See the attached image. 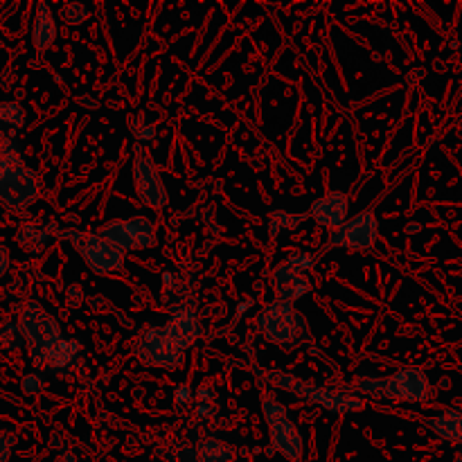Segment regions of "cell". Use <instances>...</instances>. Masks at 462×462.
Masks as SVG:
<instances>
[{
	"label": "cell",
	"instance_id": "obj_1",
	"mask_svg": "<svg viewBox=\"0 0 462 462\" xmlns=\"http://www.w3.org/2000/svg\"><path fill=\"white\" fill-rule=\"evenodd\" d=\"M257 325L262 336L280 348L309 345L313 340L307 318L294 305H289V302L275 300L273 305L264 307L262 313L257 316Z\"/></svg>",
	"mask_w": 462,
	"mask_h": 462
},
{
	"label": "cell",
	"instance_id": "obj_23",
	"mask_svg": "<svg viewBox=\"0 0 462 462\" xmlns=\"http://www.w3.org/2000/svg\"><path fill=\"white\" fill-rule=\"evenodd\" d=\"M25 343L23 332L16 323H5L0 327V348L3 350H18Z\"/></svg>",
	"mask_w": 462,
	"mask_h": 462
},
{
	"label": "cell",
	"instance_id": "obj_37",
	"mask_svg": "<svg viewBox=\"0 0 462 462\" xmlns=\"http://www.w3.org/2000/svg\"><path fill=\"white\" fill-rule=\"evenodd\" d=\"M55 462H77V456L72 451H61Z\"/></svg>",
	"mask_w": 462,
	"mask_h": 462
},
{
	"label": "cell",
	"instance_id": "obj_11",
	"mask_svg": "<svg viewBox=\"0 0 462 462\" xmlns=\"http://www.w3.org/2000/svg\"><path fill=\"white\" fill-rule=\"evenodd\" d=\"M163 332L176 348L188 352V348H192L194 343L199 340L201 325H199V318H196V313L192 309L181 307L169 316V321L163 325Z\"/></svg>",
	"mask_w": 462,
	"mask_h": 462
},
{
	"label": "cell",
	"instance_id": "obj_28",
	"mask_svg": "<svg viewBox=\"0 0 462 462\" xmlns=\"http://www.w3.org/2000/svg\"><path fill=\"white\" fill-rule=\"evenodd\" d=\"M21 388H23L25 394H32V397H34V394H38V392L45 388V381H43V377L38 375V372H30V375L23 377Z\"/></svg>",
	"mask_w": 462,
	"mask_h": 462
},
{
	"label": "cell",
	"instance_id": "obj_19",
	"mask_svg": "<svg viewBox=\"0 0 462 462\" xmlns=\"http://www.w3.org/2000/svg\"><path fill=\"white\" fill-rule=\"evenodd\" d=\"M129 221V228L134 232V242H136V250L138 248H151L156 244V228H154V221L147 217H131Z\"/></svg>",
	"mask_w": 462,
	"mask_h": 462
},
{
	"label": "cell",
	"instance_id": "obj_16",
	"mask_svg": "<svg viewBox=\"0 0 462 462\" xmlns=\"http://www.w3.org/2000/svg\"><path fill=\"white\" fill-rule=\"evenodd\" d=\"M79 354H82V343L75 338H61L55 348L48 352L45 367L61 372V370H68L77 363Z\"/></svg>",
	"mask_w": 462,
	"mask_h": 462
},
{
	"label": "cell",
	"instance_id": "obj_20",
	"mask_svg": "<svg viewBox=\"0 0 462 462\" xmlns=\"http://www.w3.org/2000/svg\"><path fill=\"white\" fill-rule=\"evenodd\" d=\"M307 221V215H298V213H286V210H277L269 219V232L271 237H277L282 230H296L298 226Z\"/></svg>",
	"mask_w": 462,
	"mask_h": 462
},
{
	"label": "cell",
	"instance_id": "obj_24",
	"mask_svg": "<svg viewBox=\"0 0 462 462\" xmlns=\"http://www.w3.org/2000/svg\"><path fill=\"white\" fill-rule=\"evenodd\" d=\"M90 16V11L86 5L82 3H68V5H63L61 9V18L65 25H72V28H77V25H84Z\"/></svg>",
	"mask_w": 462,
	"mask_h": 462
},
{
	"label": "cell",
	"instance_id": "obj_38",
	"mask_svg": "<svg viewBox=\"0 0 462 462\" xmlns=\"http://www.w3.org/2000/svg\"><path fill=\"white\" fill-rule=\"evenodd\" d=\"M406 235H415V232H419L421 230V223H417V221H411V223H406Z\"/></svg>",
	"mask_w": 462,
	"mask_h": 462
},
{
	"label": "cell",
	"instance_id": "obj_39",
	"mask_svg": "<svg viewBox=\"0 0 462 462\" xmlns=\"http://www.w3.org/2000/svg\"><path fill=\"white\" fill-rule=\"evenodd\" d=\"M440 388H451V381H448V379L444 377V379L440 381Z\"/></svg>",
	"mask_w": 462,
	"mask_h": 462
},
{
	"label": "cell",
	"instance_id": "obj_7",
	"mask_svg": "<svg viewBox=\"0 0 462 462\" xmlns=\"http://www.w3.org/2000/svg\"><path fill=\"white\" fill-rule=\"evenodd\" d=\"M431 397V381L424 370L419 367H402L394 375L384 377L381 399L392 402H426Z\"/></svg>",
	"mask_w": 462,
	"mask_h": 462
},
{
	"label": "cell",
	"instance_id": "obj_27",
	"mask_svg": "<svg viewBox=\"0 0 462 462\" xmlns=\"http://www.w3.org/2000/svg\"><path fill=\"white\" fill-rule=\"evenodd\" d=\"M381 388H384V377H361L356 381V390L367 397L381 399Z\"/></svg>",
	"mask_w": 462,
	"mask_h": 462
},
{
	"label": "cell",
	"instance_id": "obj_3",
	"mask_svg": "<svg viewBox=\"0 0 462 462\" xmlns=\"http://www.w3.org/2000/svg\"><path fill=\"white\" fill-rule=\"evenodd\" d=\"M21 332L30 348V359L36 367H45L48 352L63 338L59 323L36 302H30L21 313Z\"/></svg>",
	"mask_w": 462,
	"mask_h": 462
},
{
	"label": "cell",
	"instance_id": "obj_9",
	"mask_svg": "<svg viewBox=\"0 0 462 462\" xmlns=\"http://www.w3.org/2000/svg\"><path fill=\"white\" fill-rule=\"evenodd\" d=\"M134 181H136V192L140 199L147 203L149 208L161 210L167 205V190L165 183L158 174L156 165L151 163V158H147L142 151L136 154L134 163Z\"/></svg>",
	"mask_w": 462,
	"mask_h": 462
},
{
	"label": "cell",
	"instance_id": "obj_30",
	"mask_svg": "<svg viewBox=\"0 0 462 462\" xmlns=\"http://www.w3.org/2000/svg\"><path fill=\"white\" fill-rule=\"evenodd\" d=\"M192 397H194V392H192V388L188 386V384H181L176 390H174V406H185V404H190L192 402Z\"/></svg>",
	"mask_w": 462,
	"mask_h": 462
},
{
	"label": "cell",
	"instance_id": "obj_34",
	"mask_svg": "<svg viewBox=\"0 0 462 462\" xmlns=\"http://www.w3.org/2000/svg\"><path fill=\"white\" fill-rule=\"evenodd\" d=\"M196 415H201V417H215V415H217V406H215V404L196 402Z\"/></svg>",
	"mask_w": 462,
	"mask_h": 462
},
{
	"label": "cell",
	"instance_id": "obj_35",
	"mask_svg": "<svg viewBox=\"0 0 462 462\" xmlns=\"http://www.w3.org/2000/svg\"><path fill=\"white\" fill-rule=\"evenodd\" d=\"M9 271V250L5 246H0V277Z\"/></svg>",
	"mask_w": 462,
	"mask_h": 462
},
{
	"label": "cell",
	"instance_id": "obj_5",
	"mask_svg": "<svg viewBox=\"0 0 462 462\" xmlns=\"http://www.w3.org/2000/svg\"><path fill=\"white\" fill-rule=\"evenodd\" d=\"M136 356L142 365L163 367V370H174L185 363V352L165 336L163 327H154V325H147L140 332L136 340Z\"/></svg>",
	"mask_w": 462,
	"mask_h": 462
},
{
	"label": "cell",
	"instance_id": "obj_32",
	"mask_svg": "<svg viewBox=\"0 0 462 462\" xmlns=\"http://www.w3.org/2000/svg\"><path fill=\"white\" fill-rule=\"evenodd\" d=\"M196 402L213 404V402H215V388H210V386H201L199 390H196Z\"/></svg>",
	"mask_w": 462,
	"mask_h": 462
},
{
	"label": "cell",
	"instance_id": "obj_22",
	"mask_svg": "<svg viewBox=\"0 0 462 462\" xmlns=\"http://www.w3.org/2000/svg\"><path fill=\"white\" fill-rule=\"evenodd\" d=\"M7 167H23V154L16 147V142L0 138V169Z\"/></svg>",
	"mask_w": 462,
	"mask_h": 462
},
{
	"label": "cell",
	"instance_id": "obj_18",
	"mask_svg": "<svg viewBox=\"0 0 462 462\" xmlns=\"http://www.w3.org/2000/svg\"><path fill=\"white\" fill-rule=\"evenodd\" d=\"M196 460L199 462H235L237 453L230 444L219 438H205L196 444Z\"/></svg>",
	"mask_w": 462,
	"mask_h": 462
},
{
	"label": "cell",
	"instance_id": "obj_40",
	"mask_svg": "<svg viewBox=\"0 0 462 462\" xmlns=\"http://www.w3.org/2000/svg\"><path fill=\"white\" fill-rule=\"evenodd\" d=\"M453 462H462V451H458V453H456V460H453Z\"/></svg>",
	"mask_w": 462,
	"mask_h": 462
},
{
	"label": "cell",
	"instance_id": "obj_25",
	"mask_svg": "<svg viewBox=\"0 0 462 462\" xmlns=\"http://www.w3.org/2000/svg\"><path fill=\"white\" fill-rule=\"evenodd\" d=\"M129 129H131V136H134L138 142H151L156 136V127L144 115H136L134 120H131Z\"/></svg>",
	"mask_w": 462,
	"mask_h": 462
},
{
	"label": "cell",
	"instance_id": "obj_6",
	"mask_svg": "<svg viewBox=\"0 0 462 462\" xmlns=\"http://www.w3.org/2000/svg\"><path fill=\"white\" fill-rule=\"evenodd\" d=\"M38 199L36 174L28 167L0 169V203L9 210H25Z\"/></svg>",
	"mask_w": 462,
	"mask_h": 462
},
{
	"label": "cell",
	"instance_id": "obj_29",
	"mask_svg": "<svg viewBox=\"0 0 462 462\" xmlns=\"http://www.w3.org/2000/svg\"><path fill=\"white\" fill-rule=\"evenodd\" d=\"M167 462H199V460H196V451L192 446H178L169 453Z\"/></svg>",
	"mask_w": 462,
	"mask_h": 462
},
{
	"label": "cell",
	"instance_id": "obj_4",
	"mask_svg": "<svg viewBox=\"0 0 462 462\" xmlns=\"http://www.w3.org/2000/svg\"><path fill=\"white\" fill-rule=\"evenodd\" d=\"M61 237H65V240H70L75 244L82 259L88 264L90 271H95L97 275H109V273L124 269V259H127L124 253L104 242L97 232L65 230L61 232Z\"/></svg>",
	"mask_w": 462,
	"mask_h": 462
},
{
	"label": "cell",
	"instance_id": "obj_2",
	"mask_svg": "<svg viewBox=\"0 0 462 462\" xmlns=\"http://www.w3.org/2000/svg\"><path fill=\"white\" fill-rule=\"evenodd\" d=\"M264 377H267L269 384L294 392V394H298V397L318 404V406L327 408V411L338 413V415H348V413H354V411H361V408L365 406L361 397H354V394L332 390V388L302 384V379L289 375V372H282V370H271V372H264Z\"/></svg>",
	"mask_w": 462,
	"mask_h": 462
},
{
	"label": "cell",
	"instance_id": "obj_21",
	"mask_svg": "<svg viewBox=\"0 0 462 462\" xmlns=\"http://www.w3.org/2000/svg\"><path fill=\"white\" fill-rule=\"evenodd\" d=\"M0 122L11 127V129H21L25 124V111L18 102H3L0 104Z\"/></svg>",
	"mask_w": 462,
	"mask_h": 462
},
{
	"label": "cell",
	"instance_id": "obj_15",
	"mask_svg": "<svg viewBox=\"0 0 462 462\" xmlns=\"http://www.w3.org/2000/svg\"><path fill=\"white\" fill-rule=\"evenodd\" d=\"M426 424L438 438L462 446V411L460 408H446V411L429 417Z\"/></svg>",
	"mask_w": 462,
	"mask_h": 462
},
{
	"label": "cell",
	"instance_id": "obj_10",
	"mask_svg": "<svg viewBox=\"0 0 462 462\" xmlns=\"http://www.w3.org/2000/svg\"><path fill=\"white\" fill-rule=\"evenodd\" d=\"M269 424L271 431V444L277 453H282L286 460L291 462H300L302 453H305V442H302V435L298 431V426L294 424V419L289 415L275 417Z\"/></svg>",
	"mask_w": 462,
	"mask_h": 462
},
{
	"label": "cell",
	"instance_id": "obj_36",
	"mask_svg": "<svg viewBox=\"0 0 462 462\" xmlns=\"http://www.w3.org/2000/svg\"><path fill=\"white\" fill-rule=\"evenodd\" d=\"M250 307H253V300H242L240 305H237V318H242Z\"/></svg>",
	"mask_w": 462,
	"mask_h": 462
},
{
	"label": "cell",
	"instance_id": "obj_33",
	"mask_svg": "<svg viewBox=\"0 0 462 462\" xmlns=\"http://www.w3.org/2000/svg\"><path fill=\"white\" fill-rule=\"evenodd\" d=\"M11 438H5V435H0V462H9V456H11Z\"/></svg>",
	"mask_w": 462,
	"mask_h": 462
},
{
	"label": "cell",
	"instance_id": "obj_14",
	"mask_svg": "<svg viewBox=\"0 0 462 462\" xmlns=\"http://www.w3.org/2000/svg\"><path fill=\"white\" fill-rule=\"evenodd\" d=\"M32 41H34V48L38 52L50 50L57 41V18H55V11H52V7L48 3H38V7H36Z\"/></svg>",
	"mask_w": 462,
	"mask_h": 462
},
{
	"label": "cell",
	"instance_id": "obj_12",
	"mask_svg": "<svg viewBox=\"0 0 462 462\" xmlns=\"http://www.w3.org/2000/svg\"><path fill=\"white\" fill-rule=\"evenodd\" d=\"M273 289H275V296L280 302H289V305H294L296 300H300L302 296H307L311 291V282L305 273H300L291 267H286V264H277L275 271H273Z\"/></svg>",
	"mask_w": 462,
	"mask_h": 462
},
{
	"label": "cell",
	"instance_id": "obj_13",
	"mask_svg": "<svg viewBox=\"0 0 462 462\" xmlns=\"http://www.w3.org/2000/svg\"><path fill=\"white\" fill-rule=\"evenodd\" d=\"M348 215H350V199L345 192H329L323 199L316 201L309 210V217L316 223L332 230L340 228L348 221Z\"/></svg>",
	"mask_w": 462,
	"mask_h": 462
},
{
	"label": "cell",
	"instance_id": "obj_8",
	"mask_svg": "<svg viewBox=\"0 0 462 462\" xmlns=\"http://www.w3.org/2000/svg\"><path fill=\"white\" fill-rule=\"evenodd\" d=\"M379 235V221L377 215L365 210L356 215L354 219H348L340 228L332 230L329 235V246L350 248V250H370L377 242Z\"/></svg>",
	"mask_w": 462,
	"mask_h": 462
},
{
	"label": "cell",
	"instance_id": "obj_26",
	"mask_svg": "<svg viewBox=\"0 0 462 462\" xmlns=\"http://www.w3.org/2000/svg\"><path fill=\"white\" fill-rule=\"evenodd\" d=\"M284 264H286V267H291V269H296V271L307 275V271H311L316 267V257L311 253H302V250H296V253H291V255L284 259Z\"/></svg>",
	"mask_w": 462,
	"mask_h": 462
},
{
	"label": "cell",
	"instance_id": "obj_17",
	"mask_svg": "<svg viewBox=\"0 0 462 462\" xmlns=\"http://www.w3.org/2000/svg\"><path fill=\"white\" fill-rule=\"evenodd\" d=\"M100 237L107 244H111L113 248L122 250V253H129V250H136V242H134V232L129 228V221L117 219V221H109L107 226H102Z\"/></svg>",
	"mask_w": 462,
	"mask_h": 462
},
{
	"label": "cell",
	"instance_id": "obj_31",
	"mask_svg": "<svg viewBox=\"0 0 462 462\" xmlns=\"http://www.w3.org/2000/svg\"><path fill=\"white\" fill-rule=\"evenodd\" d=\"M65 300H68V305L72 309H77L79 305H82V300H84V294H82V286H70L68 289V294H65Z\"/></svg>",
	"mask_w": 462,
	"mask_h": 462
}]
</instances>
